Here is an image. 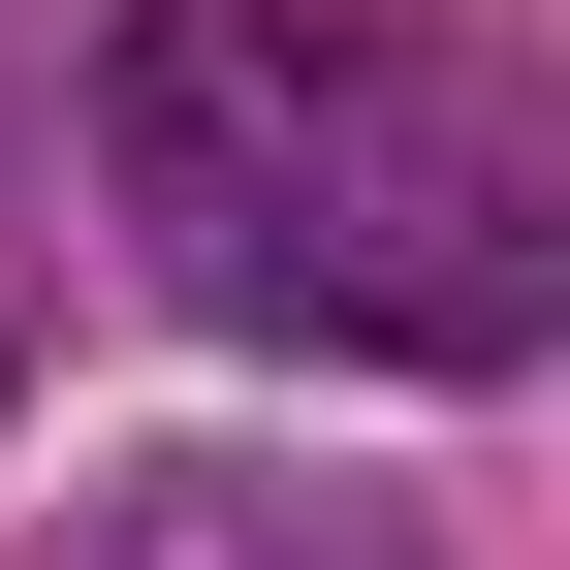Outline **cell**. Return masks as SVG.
<instances>
[{
  "instance_id": "1",
  "label": "cell",
  "mask_w": 570,
  "mask_h": 570,
  "mask_svg": "<svg viewBox=\"0 0 570 570\" xmlns=\"http://www.w3.org/2000/svg\"><path fill=\"white\" fill-rule=\"evenodd\" d=\"M127 223H159L190 317L254 348H381V381H508L570 285V159L508 63L381 32V0H159L127 32Z\"/></svg>"
},
{
  "instance_id": "2",
  "label": "cell",
  "mask_w": 570,
  "mask_h": 570,
  "mask_svg": "<svg viewBox=\"0 0 570 570\" xmlns=\"http://www.w3.org/2000/svg\"><path fill=\"white\" fill-rule=\"evenodd\" d=\"M63 570H412V539H348V508H285V475H127Z\"/></svg>"
}]
</instances>
